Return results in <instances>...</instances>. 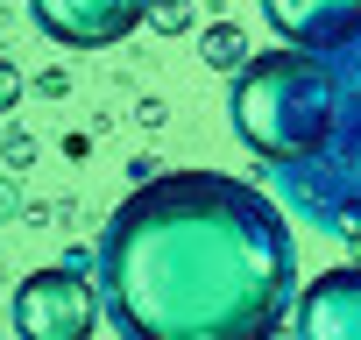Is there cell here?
<instances>
[{
    "mask_svg": "<svg viewBox=\"0 0 361 340\" xmlns=\"http://www.w3.org/2000/svg\"><path fill=\"white\" fill-rule=\"evenodd\" d=\"M99 305L121 340H276L298 305L290 227L241 178L163 170L99 234Z\"/></svg>",
    "mask_w": 361,
    "mask_h": 340,
    "instance_id": "6da1fadb",
    "label": "cell"
},
{
    "mask_svg": "<svg viewBox=\"0 0 361 340\" xmlns=\"http://www.w3.org/2000/svg\"><path fill=\"white\" fill-rule=\"evenodd\" d=\"M234 135L269 163L312 156L333 135V71H326V57H305V50L248 57V71L234 78Z\"/></svg>",
    "mask_w": 361,
    "mask_h": 340,
    "instance_id": "7a4b0ae2",
    "label": "cell"
},
{
    "mask_svg": "<svg viewBox=\"0 0 361 340\" xmlns=\"http://www.w3.org/2000/svg\"><path fill=\"white\" fill-rule=\"evenodd\" d=\"M99 291L78 277V262H50V269H29L15 284V340H92L99 326Z\"/></svg>",
    "mask_w": 361,
    "mask_h": 340,
    "instance_id": "3957f363",
    "label": "cell"
},
{
    "mask_svg": "<svg viewBox=\"0 0 361 340\" xmlns=\"http://www.w3.org/2000/svg\"><path fill=\"white\" fill-rule=\"evenodd\" d=\"M156 0H29V22L57 50H106L149 22Z\"/></svg>",
    "mask_w": 361,
    "mask_h": 340,
    "instance_id": "277c9868",
    "label": "cell"
},
{
    "mask_svg": "<svg viewBox=\"0 0 361 340\" xmlns=\"http://www.w3.org/2000/svg\"><path fill=\"white\" fill-rule=\"evenodd\" d=\"M262 15L283 36V50H305V57H333L361 43V0H262Z\"/></svg>",
    "mask_w": 361,
    "mask_h": 340,
    "instance_id": "5b68a950",
    "label": "cell"
},
{
    "mask_svg": "<svg viewBox=\"0 0 361 340\" xmlns=\"http://www.w3.org/2000/svg\"><path fill=\"white\" fill-rule=\"evenodd\" d=\"M290 319H298V340H361V262L305 284Z\"/></svg>",
    "mask_w": 361,
    "mask_h": 340,
    "instance_id": "8992f818",
    "label": "cell"
},
{
    "mask_svg": "<svg viewBox=\"0 0 361 340\" xmlns=\"http://www.w3.org/2000/svg\"><path fill=\"white\" fill-rule=\"evenodd\" d=\"M199 50H206V64H220V71H234V78L248 71V36H241L234 22H220V29H206V36H199Z\"/></svg>",
    "mask_w": 361,
    "mask_h": 340,
    "instance_id": "52a82bcc",
    "label": "cell"
},
{
    "mask_svg": "<svg viewBox=\"0 0 361 340\" xmlns=\"http://www.w3.org/2000/svg\"><path fill=\"white\" fill-rule=\"evenodd\" d=\"M15 92H22V78H15V64H0V114L15 107Z\"/></svg>",
    "mask_w": 361,
    "mask_h": 340,
    "instance_id": "ba28073f",
    "label": "cell"
}]
</instances>
